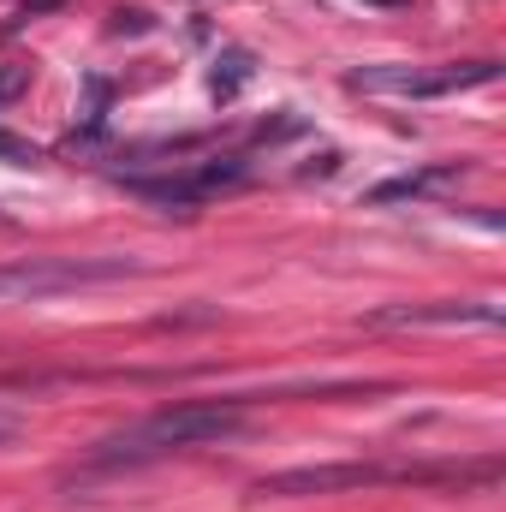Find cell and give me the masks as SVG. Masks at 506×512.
<instances>
[{"label": "cell", "mask_w": 506, "mask_h": 512, "mask_svg": "<svg viewBox=\"0 0 506 512\" xmlns=\"http://www.w3.org/2000/svg\"><path fill=\"white\" fill-rule=\"evenodd\" d=\"M245 429V399H191V405H167L143 423H131L120 435H108L96 447V465H143V459H167L185 447H209Z\"/></svg>", "instance_id": "obj_1"}, {"label": "cell", "mask_w": 506, "mask_h": 512, "mask_svg": "<svg viewBox=\"0 0 506 512\" xmlns=\"http://www.w3.org/2000/svg\"><path fill=\"white\" fill-rule=\"evenodd\" d=\"M137 274V262L126 256H30V262H0V310L6 304H42L96 280H120Z\"/></svg>", "instance_id": "obj_2"}, {"label": "cell", "mask_w": 506, "mask_h": 512, "mask_svg": "<svg viewBox=\"0 0 506 512\" xmlns=\"http://www.w3.org/2000/svg\"><path fill=\"white\" fill-rule=\"evenodd\" d=\"M495 60H471V66H358L346 84L364 90V96H459V90H477V84H495Z\"/></svg>", "instance_id": "obj_3"}, {"label": "cell", "mask_w": 506, "mask_h": 512, "mask_svg": "<svg viewBox=\"0 0 506 512\" xmlns=\"http://www.w3.org/2000/svg\"><path fill=\"white\" fill-rule=\"evenodd\" d=\"M417 471H387V465H298V471H274L262 477L251 495L256 501H292V495H340V489H376V483H399Z\"/></svg>", "instance_id": "obj_4"}, {"label": "cell", "mask_w": 506, "mask_h": 512, "mask_svg": "<svg viewBox=\"0 0 506 512\" xmlns=\"http://www.w3.org/2000/svg\"><path fill=\"white\" fill-rule=\"evenodd\" d=\"M376 322H399V328H423V322H435V328H453V322H483V328H495L501 322V310L495 304H429V310H381Z\"/></svg>", "instance_id": "obj_5"}, {"label": "cell", "mask_w": 506, "mask_h": 512, "mask_svg": "<svg viewBox=\"0 0 506 512\" xmlns=\"http://www.w3.org/2000/svg\"><path fill=\"white\" fill-rule=\"evenodd\" d=\"M459 179V167H423V173H405V179H387L370 191V203H405V197H423V191H435V185H453Z\"/></svg>", "instance_id": "obj_6"}, {"label": "cell", "mask_w": 506, "mask_h": 512, "mask_svg": "<svg viewBox=\"0 0 506 512\" xmlns=\"http://www.w3.org/2000/svg\"><path fill=\"white\" fill-rule=\"evenodd\" d=\"M245 78H251V54H245V48H227V54H221V66L209 72V90L227 102V96H239V84H245Z\"/></svg>", "instance_id": "obj_7"}, {"label": "cell", "mask_w": 506, "mask_h": 512, "mask_svg": "<svg viewBox=\"0 0 506 512\" xmlns=\"http://www.w3.org/2000/svg\"><path fill=\"white\" fill-rule=\"evenodd\" d=\"M0 161L6 167H36L42 155H36V143H24V137H12V131L0 126Z\"/></svg>", "instance_id": "obj_8"}, {"label": "cell", "mask_w": 506, "mask_h": 512, "mask_svg": "<svg viewBox=\"0 0 506 512\" xmlns=\"http://www.w3.org/2000/svg\"><path fill=\"white\" fill-rule=\"evenodd\" d=\"M30 90V66H0V108Z\"/></svg>", "instance_id": "obj_9"}, {"label": "cell", "mask_w": 506, "mask_h": 512, "mask_svg": "<svg viewBox=\"0 0 506 512\" xmlns=\"http://www.w3.org/2000/svg\"><path fill=\"white\" fill-rule=\"evenodd\" d=\"M12 429H18V423H12V417H0V447L12 441Z\"/></svg>", "instance_id": "obj_10"}, {"label": "cell", "mask_w": 506, "mask_h": 512, "mask_svg": "<svg viewBox=\"0 0 506 512\" xmlns=\"http://www.w3.org/2000/svg\"><path fill=\"white\" fill-rule=\"evenodd\" d=\"M370 6H405V0H370Z\"/></svg>", "instance_id": "obj_11"}]
</instances>
